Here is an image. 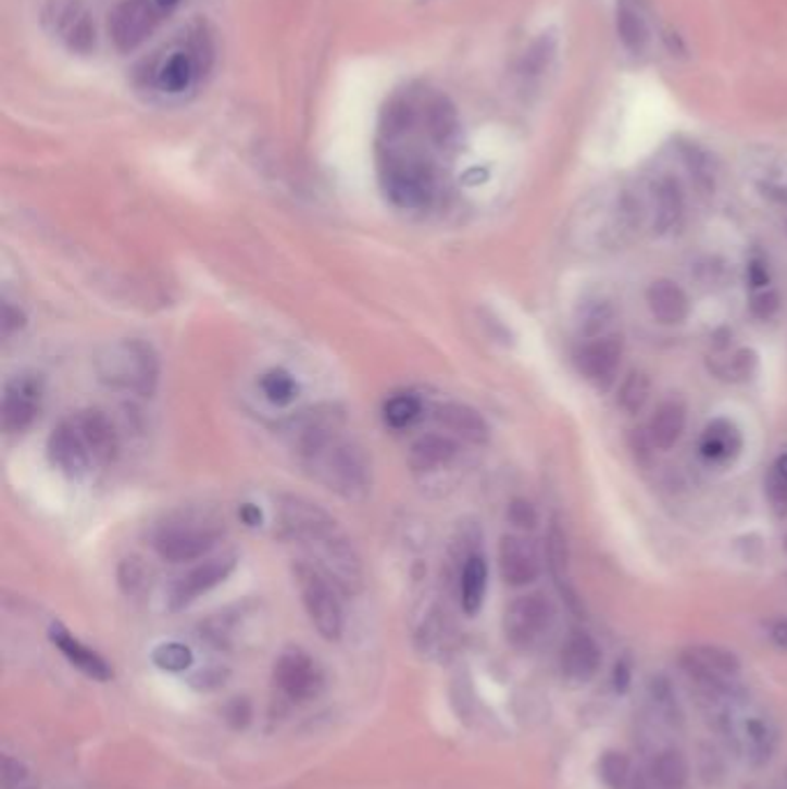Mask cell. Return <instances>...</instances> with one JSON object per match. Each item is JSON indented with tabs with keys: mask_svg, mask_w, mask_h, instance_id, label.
<instances>
[{
	"mask_svg": "<svg viewBox=\"0 0 787 789\" xmlns=\"http://www.w3.org/2000/svg\"><path fill=\"white\" fill-rule=\"evenodd\" d=\"M342 413L335 409H310L291 418L289 437L296 455L310 474L330 492L349 501L367 497L372 468L363 446L342 435Z\"/></svg>",
	"mask_w": 787,
	"mask_h": 789,
	"instance_id": "1",
	"label": "cell"
},
{
	"mask_svg": "<svg viewBox=\"0 0 787 789\" xmlns=\"http://www.w3.org/2000/svg\"><path fill=\"white\" fill-rule=\"evenodd\" d=\"M616 35L630 53H642L649 45L647 18L635 0H620L616 8Z\"/></svg>",
	"mask_w": 787,
	"mask_h": 789,
	"instance_id": "27",
	"label": "cell"
},
{
	"mask_svg": "<svg viewBox=\"0 0 787 789\" xmlns=\"http://www.w3.org/2000/svg\"><path fill=\"white\" fill-rule=\"evenodd\" d=\"M766 497L776 509L787 505V453H783L772 466L770 478H766Z\"/></svg>",
	"mask_w": 787,
	"mask_h": 789,
	"instance_id": "36",
	"label": "cell"
},
{
	"mask_svg": "<svg viewBox=\"0 0 787 789\" xmlns=\"http://www.w3.org/2000/svg\"><path fill=\"white\" fill-rule=\"evenodd\" d=\"M624 342L622 335H605L596 337L589 345H585L577 353V370L583 377L594 384L598 390H608L614 384L616 370L622 365Z\"/></svg>",
	"mask_w": 787,
	"mask_h": 789,
	"instance_id": "14",
	"label": "cell"
},
{
	"mask_svg": "<svg viewBox=\"0 0 787 789\" xmlns=\"http://www.w3.org/2000/svg\"><path fill=\"white\" fill-rule=\"evenodd\" d=\"M162 16L153 0H123L109 16L111 40L123 53L135 51L153 35Z\"/></svg>",
	"mask_w": 787,
	"mask_h": 789,
	"instance_id": "9",
	"label": "cell"
},
{
	"mask_svg": "<svg viewBox=\"0 0 787 789\" xmlns=\"http://www.w3.org/2000/svg\"><path fill=\"white\" fill-rule=\"evenodd\" d=\"M201 74V67L192 51H176L168 55L158 70V88L168 92V96H180V92L190 90L197 77Z\"/></svg>",
	"mask_w": 787,
	"mask_h": 789,
	"instance_id": "26",
	"label": "cell"
},
{
	"mask_svg": "<svg viewBox=\"0 0 787 789\" xmlns=\"http://www.w3.org/2000/svg\"><path fill=\"white\" fill-rule=\"evenodd\" d=\"M153 3H155V8L166 16V14H172L176 8H178V3H180V0H153Z\"/></svg>",
	"mask_w": 787,
	"mask_h": 789,
	"instance_id": "48",
	"label": "cell"
},
{
	"mask_svg": "<svg viewBox=\"0 0 787 789\" xmlns=\"http://www.w3.org/2000/svg\"><path fill=\"white\" fill-rule=\"evenodd\" d=\"M42 22L72 53L86 55L96 49V24L79 0H49Z\"/></svg>",
	"mask_w": 787,
	"mask_h": 789,
	"instance_id": "8",
	"label": "cell"
},
{
	"mask_svg": "<svg viewBox=\"0 0 787 789\" xmlns=\"http://www.w3.org/2000/svg\"><path fill=\"white\" fill-rule=\"evenodd\" d=\"M222 519L203 509H183L166 515L155 529L153 548L155 552L172 563L197 561L209 554L220 536Z\"/></svg>",
	"mask_w": 787,
	"mask_h": 789,
	"instance_id": "4",
	"label": "cell"
},
{
	"mask_svg": "<svg viewBox=\"0 0 787 789\" xmlns=\"http://www.w3.org/2000/svg\"><path fill=\"white\" fill-rule=\"evenodd\" d=\"M630 684V665L628 661H616V667H614V688L624 692Z\"/></svg>",
	"mask_w": 787,
	"mask_h": 789,
	"instance_id": "45",
	"label": "cell"
},
{
	"mask_svg": "<svg viewBox=\"0 0 787 789\" xmlns=\"http://www.w3.org/2000/svg\"><path fill=\"white\" fill-rule=\"evenodd\" d=\"M293 577H296L298 591H301L305 612L310 616L312 626L316 628V633L328 642L340 640L345 622H342L340 598H337V593H335L337 587L322 571L312 566L310 561L296 563Z\"/></svg>",
	"mask_w": 787,
	"mask_h": 789,
	"instance_id": "6",
	"label": "cell"
},
{
	"mask_svg": "<svg viewBox=\"0 0 787 789\" xmlns=\"http://www.w3.org/2000/svg\"><path fill=\"white\" fill-rule=\"evenodd\" d=\"M682 667L688 679L700 688V694L711 704L735 698L741 674L739 658L716 644H698L682 653Z\"/></svg>",
	"mask_w": 787,
	"mask_h": 789,
	"instance_id": "5",
	"label": "cell"
},
{
	"mask_svg": "<svg viewBox=\"0 0 787 789\" xmlns=\"http://www.w3.org/2000/svg\"><path fill=\"white\" fill-rule=\"evenodd\" d=\"M735 743L741 748V753L753 764H764L772 757L776 748V729L770 721L760 716L746 718L739 727H729Z\"/></svg>",
	"mask_w": 787,
	"mask_h": 789,
	"instance_id": "22",
	"label": "cell"
},
{
	"mask_svg": "<svg viewBox=\"0 0 787 789\" xmlns=\"http://www.w3.org/2000/svg\"><path fill=\"white\" fill-rule=\"evenodd\" d=\"M487 589V563L480 554H470L464 559L460 575V600L466 614H476L483 608Z\"/></svg>",
	"mask_w": 787,
	"mask_h": 789,
	"instance_id": "28",
	"label": "cell"
},
{
	"mask_svg": "<svg viewBox=\"0 0 787 789\" xmlns=\"http://www.w3.org/2000/svg\"><path fill=\"white\" fill-rule=\"evenodd\" d=\"M49 637H51V642L63 651V655L74 667H79L84 674L92 676V679L109 681L111 676H114V672H111L104 658L98 655L92 649H88L86 644H82L65 626L53 624L49 630Z\"/></svg>",
	"mask_w": 787,
	"mask_h": 789,
	"instance_id": "21",
	"label": "cell"
},
{
	"mask_svg": "<svg viewBox=\"0 0 787 789\" xmlns=\"http://www.w3.org/2000/svg\"><path fill=\"white\" fill-rule=\"evenodd\" d=\"M121 587L125 593L135 596L146 587V568L137 559H127L121 566Z\"/></svg>",
	"mask_w": 787,
	"mask_h": 789,
	"instance_id": "41",
	"label": "cell"
},
{
	"mask_svg": "<svg viewBox=\"0 0 787 789\" xmlns=\"http://www.w3.org/2000/svg\"><path fill=\"white\" fill-rule=\"evenodd\" d=\"M275 684L289 700L305 702L324 688V674L316 661L301 649H287L275 663Z\"/></svg>",
	"mask_w": 787,
	"mask_h": 789,
	"instance_id": "11",
	"label": "cell"
},
{
	"mask_svg": "<svg viewBox=\"0 0 787 789\" xmlns=\"http://www.w3.org/2000/svg\"><path fill=\"white\" fill-rule=\"evenodd\" d=\"M3 789H37L30 768L12 755L3 757Z\"/></svg>",
	"mask_w": 787,
	"mask_h": 789,
	"instance_id": "37",
	"label": "cell"
},
{
	"mask_svg": "<svg viewBox=\"0 0 787 789\" xmlns=\"http://www.w3.org/2000/svg\"><path fill=\"white\" fill-rule=\"evenodd\" d=\"M598 772H601V778L608 789H633L637 778L642 776L640 772H635L633 762L624 753H616V750H608V753L601 757Z\"/></svg>",
	"mask_w": 787,
	"mask_h": 789,
	"instance_id": "30",
	"label": "cell"
},
{
	"mask_svg": "<svg viewBox=\"0 0 787 789\" xmlns=\"http://www.w3.org/2000/svg\"><path fill=\"white\" fill-rule=\"evenodd\" d=\"M647 305L653 318L663 326H682L690 314L686 291L672 279H653L647 287Z\"/></svg>",
	"mask_w": 787,
	"mask_h": 789,
	"instance_id": "18",
	"label": "cell"
},
{
	"mask_svg": "<svg viewBox=\"0 0 787 789\" xmlns=\"http://www.w3.org/2000/svg\"><path fill=\"white\" fill-rule=\"evenodd\" d=\"M47 453L53 468H59L70 480H84L92 472V466H96V460L88 453L79 429L74 425V418H65L53 427L47 443Z\"/></svg>",
	"mask_w": 787,
	"mask_h": 789,
	"instance_id": "13",
	"label": "cell"
},
{
	"mask_svg": "<svg viewBox=\"0 0 787 789\" xmlns=\"http://www.w3.org/2000/svg\"><path fill=\"white\" fill-rule=\"evenodd\" d=\"M96 372L98 379L111 390L151 398L160 379V361L148 342L118 340L98 351Z\"/></svg>",
	"mask_w": 787,
	"mask_h": 789,
	"instance_id": "3",
	"label": "cell"
},
{
	"mask_svg": "<svg viewBox=\"0 0 787 789\" xmlns=\"http://www.w3.org/2000/svg\"><path fill=\"white\" fill-rule=\"evenodd\" d=\"M499 571L509 587H529L540 575V559L534 544L515 534L503 536L499 542Z\"/></svg>",
	"mask_w": 787,
	"mask_h": 789,
	"instance_id": "15",
	"label": "cell"
},
{
	"mask_svg": "<svg viewBox=\"0 0 787 789\" xmlns=\"http://www.w3.org/2000/svg\"><path fill=\"white\" fill-rule=\"evenodd\" d=\"M458 455V443L444 435H425L409 450V466L416 474H429L451 464Z\"/></svg>",
	"mask_w": 787,
	"mask_h": 789,
	"instance_id": "23",
	"label": "cell"
},
{
	"mask_svg": "<svg viewBox=\"0 0 787 789\" xmlns=\"http://www.w3.org/2000/svg\"><path fill=\"white\" fill-rule=\"evenodd\" d=\"M423 413V402L416 398L414 392H400L396 398H390L384 406V421L392 429H404L411 427Z\"/></svg>",
	"mask_w": 787,
	"mask_h": 789,
	"instance_id": "31",
	"label": "cell"
},
{
	"mask_svg": "<svg viewBox=\"0 0 787 789\" xmlns=\"http://www.w3.org/2000/svg\"><path fill=\"white\" fill-rule=\"evenodd\" d=\"M153 663L164 672H185L195 663V655L190 647H185L180 642H164L155 647Z\"/></svg>",
	"mask_w": 787,
	"mask_h": 789,
	"instance_id": "35",
	"label": "cell"
},
{
	"mask_svg": "<svg viewBox=\"0 0 787 789\" xmlns=\"http://www.w3.org/2000/svg\"><path fill=\"white\" fill-rule=\"evenodd\" d=\"M649 780L655 789H688L690 768L682 750H659L649 762Z\"/></svg>",
	"mask_w": 787,
	"mask_h": 789,
	"instance_id": "25",
	"label": "cell"
},
{
	"mask_svg": "<svg viewBox=\"0 0 787 789\" xmlns=\"http://www.w3.org/2000/svg\"><path fill=\"white\" fill-rule=\"evenodd\" d=\"M74 425H77L79 435L88 448V453L96 460V466H104L116 458L118 450V435L114 423L109 421L107 413L98 409H86L74 413Z\"/></svg>",
	"mask_w": 787,
	"mask_h": 789,
	"instance_id": "16",
	"label": "cell"
},
{
	"mask_svg": "<svg viewBox=\"0 0 787 789\" xmlns=\"http://www.w3.org/2000/svg\"><path fill=\"white\" fill-rule=\"evenodd\" d=\"M783 548H785V550H787V536H785V538H783Z\"/></svg>",
	"mask_w": 787,
	"mask_h": 789,
	"instance_id": "51",
	"label": "cell"
},
{
	"mask_svg": "<svg viewBox=\"0 0 787 789\" xmlns=\"http://www.w3.org/2000/svg\"><path fill=\"white\" fill-rule=\"evenodd\" d=\"M240 519L246 522L248 526H257V524L261 522V511H259V509H254L252 503H246V505H242V509H240Z\"/></svg>",
	"mask_w": 787,
	"mask_h": 789,
	"instance_id": "47",
	"label": "cell"
},
{
	"mask_svg": "<svg viewBox=\"0 0 787 789\" xmlns=\"http://www.w3.org/2000/svg\"><path fill=\"white\" fill-rule=\"evenodd\" d=\"M780 310V296L774 289H762L751 300V314L760 322H770Z\"/></svg>",
	"mask_w": 787,
	"mask_h": 789,
	"instance_id": "40",
	"label": "cell"
},
{
	"mask_svg": "<svg viewBox=\"0 0 787 789\" xmlns=\"http://www.w3.org/2000/svg\"><path fill=\"white\" fill-rule=\"evenodd\" d=\"M22 326H24V314L18 312V310H14V308H10V305H5V312H3V333L5 335H12L14 330H18Z\"/></svg>",
	"mask_w": 787,
	"mask_h": 789,
	"instance_id": "44",
	"label": "cell"
},
{
	"mask_svg": "<svg viewBox=\"0 0 787 789\" xmlns=\"http://www.w3.org/2000/svg\"><path fill=\"white\" fill-rule=\"evenodd\" d=\"M546 550H548V566L550 571L561 577L569 568V559H571V550H569V538L566 531L561 529L559 522L550 524V531L546 538Z\"/></svg>",
	"mask_w": 787,
	"mask_h": 789,
	"instance_id": "34",
	"label": "cell"
},
{
	"mask_svg": "<svg viewBox=\"0 0 787 789\" xmlns=\"http://www.w3.org/2000/svg\"><path fill=\"white\" fill-rule=\"evenodd\" d=\"M741 448H744V437L733 421L716 418L702 431L700 455L711 464L735 462L741 455Z\"/></svg>",
	"mask_w": 787,
	"mask_h": 789,
	"instance_id": "19",
	"label": "cell"
},
{
	"mask_svg": "<svg viewBox=\"0 0 787 789\" xmlns=\"http://www.w3.org/2000/svg\"><path fill=\"white\" fill-rule=\"evenodd\" d=\"M684 211V199L677 180L665 178L659 183V190H655V231L665 234L674 224L679 222Z\"/></svg>",
	"mask_w": 787,
	"mask_h": 789,
	"instance_id": "29",
	"label": "cell"
},
{
	"mask_svg": "<svg viewBox=\"0 0 787 789\" xmlns=\"http://www.w3.org/2000/svg\"><path fill=\"white\" fill-rule=\"evenodd\" d=\"M633 789H655V787L651 785V780H649V778L640 776V778H637V782H635V787H633Z\"/></svg>",
	"mask_w": 787,
	"mask_h": 789,
	"instance_id": "49",
	"label": "cell"
},
{
	"mask_svg": "<svg viewBox=\"0 0 787 789\" xmlns=\"http://www.w3.org/2000/svg\"><path fill=\"white\" fill-rule=\"evenodd\" d=\"M435 421L444 429L451 431V435L470 443H485L487 437H490V427H487L485 418L470 404H460V402L437 404Z\"/></svg>",
	"mask_w": 787,
	"mask_h": 789,
	"instance_id": "20",
	"label": "cell"
},
{
	"mask_svg": "<svg viewBox=\"0 0 787 789\" xmlns=\"http://www.w3.org/2000/svg\"><path fill=\"white\" fill-rule=\"evenodd\" d=\"M684 427H686V406L679 400H665L659 409H655L647 431L653 448L670 450L682 439Z\"/></svg>",
	"mask_w": 787,
	"mask_h": 789,
	"instance_id": "24",
	"label": "cell"
},
{
	"mask_svg": "<svg viewBox=\"0 0 787 789\" xmlns=\"http://www.w3.org/2000/svg\"><path fill=\"white\" fill-rule=\"evenodd\" d=\"M770 635L776 647L787 649V618H778V622H774L770 628Z\"/></svg>",
	"mask_w": 787,
	"mask_h": 789,
	"instance_id": "46",
	"label": "cell"
},
{
	"mask_svg": "<svg viewBox=\"0 0 787 789\" xmlns=\"http://www.w3.org/2000/svg\"><path fill=\"white\" fill-rule=\"evenodd\" d=\"M758 353L753 349H739L729 355L727 379L729 381H748L758 372Z\"/></svg>",
	"mask_w": 787,
	"mask_h": 789,
	"instance_id": "38",
	"label": "cell"
},
{
	"mask_svg": "<svg viewBox=\"0 0 787 789\" xmlns=\"http://www.w3.org/2000/svg\"><path fill=\"white\" fill-rule=\"evenodd\" d=\"M234 568H236V554H222L203 561L201 566L180 575L172 585V589H168L166 596L168 610L178 612L185 610L187 605H192L197 598L222 585V581L234 573Z\"/></svg>",
	"mask_w": 787,
	"mask_h": 789,
	"instance_id": "12",
	"label": "cell"
},
{
	"mask_svg": "<svg viewBox=\"0 0 787 789\" xmlns=\"http://www.w3.org/2000/svg\"><path fill=\"white\" fill-rule=\"evenodd\" d=\"M277 519L283 534L293 540L312 566L322 571L345 593H359L363 587V563L351 538L322 505L310 499L285 494L277 501Z\"/></svg>",
	"mask_w": 787,
	"mask_h": 789,
	"instance_id": "2",
	"label": "cell"
},
{
	"mask_svg": "<svg viewBox=\"0 0 787 789\" xmlns=\"http://www.w3.org/2000/svg\"><path fill=\"white\" fill-rule=\"evenodd\" d=\"M774 789H787V768H785V772L780 774V778L776 780V785H774Z\"/></svg>",
	"mask_w": 787,
	"mask_h": 789,
	"instance_id": "50",
	"label": "cell"
},
{
	"mask_svg": "<svg viewBox=\"0 0 787 789\" xmlns=\"http://www.w3.org/2000/svg\"><path fill=\"white\" fill-rule=\"evenodd\" d=\"M552 622H554V608L548 596L542 593L520 596L505 608L503 614L505 640H509L515 649H529L550 630Z\"/></svg>",
	"mask_w": 787,
	"mask_h": 789,
	"instance_id": "7",
	"label": "cell"
},
{
	"mask_svg": "<svg viewBox=\"0 0 787 789\" xmlns=\"http://www.w3.org/2000/svg\"><path fill=\"white\" fill-rule=\"evenodd\" d=\"M651 700L655 704V711H661L663 716L674 723L679 716H677V702H674V694H672V688L665 679H653L651 681Z\"/></svg>",
	"mask_w": 787,
	"mask_h": 789,
	"instance_id": "39",
	"label": "cell"
},
{
	"mask_svg": "<svg viewBox=\"0 0 787 789\" xmlns=\"http://www.w3.org/2000/svg\"><path fill=\"white\" fill-rule=\"evenodd\" d=\"M603 653L589 633H573L561 649V672L571 684H589L601 669Z\"/></svg>",
	"mask_w": 787,
	"mask_h": 789,
	"instance_id": "17",
	"label": "cell"
},
{
	"mask_svg": "<svg viewBox=\"0 0 787 789\" xmlns=\"http://www.w3.org/2000/svg\"><path fill=\"white\" fill-rule=\"evenodd\" d=\"M770 268H766V263L762 259H753L751 263H748V281H751L753 289H770Z\"/></svg>",
	"mask_w": 787,
	"mask_h": 789,
	"instance_id": "43",
	"label": "cell"
},
{
	"mask_svg": "<svg viewBox=\"0 0 787 789\" xmlns=\"http://www.w3.org/2000/svg\"><path fill=\"white\" fill-rule=\"evenodd\" d=\"M42 379L35 374H16L3 388L0 418L8 435H18L33 425L42 404Z\"/></svg>",
	"mask_w": 787,
	"mask_h": 789,
	"instance_id": "10",
	"label": "cell"
},
{
	"mask_svg": "<svg viewBox=\"0 0 787 789\" xmlns=\"http://www.w3.org/2000/svg\"><path fill=\"white\" fill-rule=\"evenodd\" d=\"M649 394H651V381L645 372H630L626 381L622 384L620 388V406L630 413V416H637L640 413L647 402H649Z\"/></svg>",
	"mask_w": 787,
	"mask_h": 789,
	"instance_id": "32",
	"label": "cell"
},
{
	"mask_svg": "<svg viewBox=\"0 0 787 789\" xmlns=\"http://www.w3.org/2000/svg\"><path fill=\"white\" fill-rule=\"evenodd\" d=\"M261 390H264L266 398L273 404H289L293 402L296 392H298V384L293 381V377L285 370H271L261 377Z\"/></svg>",
	"mask_w": 787,
	"mask_h": 789,
	"instance_id": "33",
	"label": "cell"
},
{
	"mask_svg": "<svg viewBox=\"0 0 787 789\" xmlns=\"http://www.w3.org/2000/svg\"><path fill=\"white\" fill-rule=\"evenodd\" d=\"M509 519H511L513 526H517V529L532 531V529H536V524H538V513H536V509L529 501L515 499L509 505Z\"/></svg>",
	"mask_w": 787,
	"mask_h": 789,
	"instance_id": "42",
	"label": "cell"
}]
</instances>
